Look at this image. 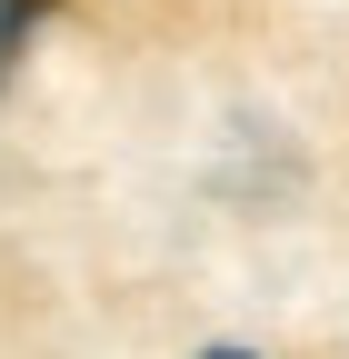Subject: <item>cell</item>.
Segmentation results:
<instances>
[{"mask_svg":"<svg viewBox=\"0 0 349 359\" xmlns=\"http://www.w3.org/2000/svg\"><path fill=\"white\" fill-rule=\"evenodd\" d=\"M40 20H50V0H0V90H11V70H20V50H30Z\"/></svg>","mask_w":349,"mask_h":359,"instance_id":"6da1fadb","label":"cell"},{"mask_svg":"<svg viewBox=\"0 0 349 359\" xmlns=\"http://www.w3.org/2000/svg\"><path fill=\"white\" fill-rule=\"evenodd\" d=\"M200 359H249V349H200Z\"/></svg>","mask_w":349,"mask_h":359,"instance_id":"7a4b0ae2","label":"cell"}]
</instances>
